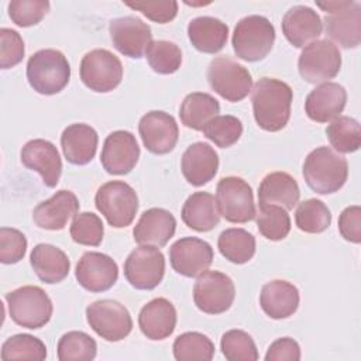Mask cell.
I'll return each instance as SVG.
<instances>
[{"instance_id":"45","label":"cell","mask_w":361,"mask_h":361,"mask_svg":"<svg viewBox=\"0 0 361 361\" xmlns=\"http://www.w3.org/2000/svg\"><path fill=\"white\" fill-rule=\"evenodd\" d=\"M49 10L47 0H13L8 3V16L18 27L38 24Z\"/></svg>"},{"instance_id":"20","label":"cell","mask_w":361,"mask_h":361,"mask_svg":"<svg viewBox=\"0 0 361 361\" xmlns=\"http://www.w3.org/2000/svg\"><path fill=\"white\" fill-rule=\"evenodd\" d=\"M21 162L25 168L41 175L48 188H55L62 172V161L56 147L42 138L28 141L21 149Z\"/></svg>"},{"instance_id":"30","label":"cell","mask_w":361,"mask_h":361,"mask_svg":"<svg viewBox=\"0 0 361 361\" xmlns=\"http://www.w3.org/2000/svg\"><path fill=\"white\" fill-rule=\"evenodd\" d=\"M30 264L35 275L44 283H58L63 281L71 269L68 255L52 244H37L30 255Z\"/></svg>"},{"instance_id":"39","label":"cell","mask_w":361,"mask_h":361,"mask_svg":"<svg viewBox=\"0 0 361 361\" xmlns=\"http://www.w3.org/2000/svg\"><path fill=\"white\" fill-rule=\"evenodd\" d=\"M1 360H34L42 361L47 358L45 344L31 334H16L7 338L1 345Z\"/></svg>"},{"instance_id":"12","label":"cell","mask_w":361,"mask_h":361,"mask_svg":"<svg viewBox=\"0 0 361 361\" xmlns=\"http://www.w3.org/2000/svg\"><path fill=\"white\" fill-rule=\"evenodd\" d=\"M86 319L93 331L107 341H120L133 330V320L127 307L111 299L90 303L86 307Z\"/></svg>"},{"instance_id":"32","label":"cell","mask_w":361,"mask_h":361,"mask_svg":"<svg viewBox=\"0 0 361 361\" xmlns=\"http://www.w3.org/2000/svg\"><path fill=\"white\" fill-rule=\"evenodd\" d=\"M180 216L189 228L199 233L213 230L220 221L216 197L209 192L192 193L183 203Z\"/></svg>"},{"instance_id":"38","label":"cell","mask_w":361,"mask_h":361,"mask_svg":"<svg viewBox=\"0 0 361 361\" xmlns=\"http://www.w3.org/2000/svg\"><path fill=\"white\" fill-rule=\"evenodd\" d=\"M58 358L61 361H90L96 357L94 338L83 331H68L58 341Z\"/></svg>"},{"instance_id":"24","label":"cell","mask_w":361,"mask_h":361,"mask_svg":"<svg viewBox=\"0 0 361 361\" xmlns=\"http://www.w3.org/2000/svg\"><path fill=\"white\" fill-rule=\"evenodd\" d=\"M176 220L173 214L161 207L145 210L133 230L134 241L140 245L164 247L173 237Z\"/></svg>"},{"instance_id":"47","label":"cell","mask_w":361,"mask_h":361,"mask_svg":"<svg viewBox=\"0 0 361 361\" xmlns=\"http://www.w3.org/2000/svg\"><path fill=\"white\" fill-rule=\"evenodd\" d=\"M24 41L21 35L11 28L0 30V66L8 69L18 65L24 58Z\"/></svg>"},{"instance_id":"49","label":"cell","mask_w":361,"mask_h":361,"mask_svg":"<svg viewBox=\"0 0 361 361\" xmlns=\"http://www.w3.org/2000/svg\"><path fill=\"white\" fill-rule=\"evenodd\" d=\"M338 231L341 237L350 243L361 241V209L360 206L345 207L338 217Z\"/></svg>"},{"instance_id":"40","label":"cell","mask_w":361,"mask_h":361,"mask_svg":"<svg viewBox=\"0 0 361 361\" xmlns=\"http://www.w3.org/2000/svg\"><path fill=\"white\" fill-rule=\"evenodd\" d=\"M145 58L154 72L171 75L180 68L182 51L175 42L158 39L151 42L145 52Z\"/></svg>"},{"instance_id":"31","label":"cell","mask_w":361,"mask_h":361,"mask_svg":"<svg viewBox=\"0 0 361 361\" xmlns=\"http://www.w3.org/2000/svg\"><path fill=\"white\" fill-rule=\"evenodd\" d=\"M188 37L192 45L204 54L221 51L228 38V27L216 17L200 16L188 24Z\"/></svg>"},{"instance_id":"19","label":"cell","mask_w":361,"mask_h":361,"mask_svg":"<svg viewBox=\"0 0 361 361\" xmlns=\"http://www.w3.org/2000/svg\"><path fill=\"white\" fill-rule=\"evenodd\" d=\"M140 158L135 137L126 130L110 133L103 144L100 162L110 175H126L133 171Z\"/></svg>"},{"instance_id":"41","label":"cell","mask_w":361,"mask_h":361,"mask_svg":"<svg viewBox=\"0 0 361 361\" xmlns=\"http://www.w3.org/2000/svg\"><path fill=\"white\" fill-rule=\"evenodd\" d=\"M255 217L258 231L271 241L283 240L290 231V217L283 207L275 204L259 206Z\"/></svg>"},{"instance_id":"16","label":"cell","mask_w":361,"mask_h":361,"mask_svg":"<svg viewBox=\"0 0 361 361\" xmlns=\"http://www.w3.org/2000/svg\"><path fill=\"white\" fill-rule=\"evenodd\" d=\"M138 133L144 147L157 155L171 152L179 138L176 120L161 110H152L144 114L138 123Z\"/></svg>"},{"instance_id":"4","label":"cell","mask_w":361,"mask_h":361,"mask_svg":"<svg viewBox=\"0 0 361 361\" xmlns=\"http://www.w3.org/2000/svg\"><path fill=\"white\" fill-rule=\"evenodd\" d=\"M275 28L264 16H247L241 18L233 32L231 45L235 55L247 62L264 59L272 49Z\"/></svg>"},{"instance_id":"5","label":"cell","mask_w":361,"mask_h":361,"mask_svg":"<svg viewBox=\"0 0 361 361\" xmlns=\"http://www.w3.org/2000/svg\"><path fill=\"white\" fill-rule=\"evenodd\" d=\"M11 320L31 330L44 327L52 316L54 306L49 296L39 286L25 285L6 295Z\"/></svg>"},{"instance_id":"27","label":"cell","mask_w":361,"mask_h":361,"mask_svg":"<svg viewBox=\"0 0 361 361\" xmlns=\"http://www.w3.org/2000/svg\"><path fill=\"white\" fill-rule=\"evenodd\" d=\"M259 305L268 317L275 320L286 319L298 310L299 290L288 281L274 279L262 286Z\"/></svg>"},{"instance_id":"9","label":"cell","mask_w":361,"mask_h":361,"mask_svg":"<svg viewBox=\"0 0 361 361\" xmlns=\"http://www.w3.org/2000/svg\"><path fill=\"white\" fill-rule=\"evenodd\" d=\"M341 68V54L331 41L316 39L303 47L298 69L303 80L309 83H324L333 79Z\"/></svg>"},{"instance_id":"23","label":"cell","mask_w":361,"mask_h":361,"mask_svg":"<svg viewBox=\"0 0 361 361\" xmlns=\"http://www.w3.org/2000/svg\"><path fill=\"white\" fill-rule=\"evenodd\" d=\"M322 31L320 16L307 6H293L282 18V32L295 48H303L316 41Z\"/></svg>"},{"instance_id":"10","label":"cell","mask_w":361,"mask_h":361,"mask_svg":"<svg viewBox=\"0 0 361 361\" xmlns=\"http://www.w3.org/2000/svg\"><path fill=\"white\" fill-rule=\"evenodd\" d=\"M216 203L220 216L230 223H247L257 214L252 189L238 176H226L219 180Z\"/></svg>"},{"instance_id":"46","label":"cell","mask_w":361,"mask_h":361,"mask_svg":"<svg viewBox=\"0 0 361 361\" xmlns=\"http://www.w3.org/2000/svg\"><path fill=\"white\" fill-rule=\"evenodd\" d=\"M27 251L25 235L11 227L0 228V261L3 264H16L21 261Z\"/></svg>"},{"instance_id":"21","label":"cell","mask_w":361,"mask_h":361,"mask_svg":"<svg viewBox=\"0 0 361 361\" xmlns=\"http://www.w3.org/2000/svg\"><path fill=\"white\" fill-rule=\"evenodd\" d=\"M79 212V200L71 190L61 189L32 210L34 223L44 230H62Z\"/></svg>"},{"instance_id":"43","label":"cell","mask_w":361,"mask_h":361,"mask_svg":"<svg viewBox=\"0 0 361 361\" xmlns=\"http://www.w3.org/2000/svg\"><path fill=\"white\" fill-rule=\"evenodd\" d=\"M202 131L204 137L217 147L227 148L240 140L243 134V124L237 117L230 114L216 116L203 127Z\"/></svg>"},{"instance_id":"42","label":"cell","mask_w":361,"mask_h":361,"mask_svg":"<svg viewBox=\"0 0 361 361\" xmlns=\"http://www.w3.org/2000/svg\"><path fill=\"white\" fill-rule=\"evenodd\" d=\"M223 355L228 361H255L258 360V350L252 337L238 329L226 331L220 340Z\"/></svg>"},{"instance_id":"6","label":"cell","mask_w":361,"mask_h":361,"mask_svg":"<svg viewBox=\"0 0 361 361\" xmlns=\"http://www.w3.org/2000/svg\"><path fill=\"white\" fill-rule=\"evenodd\" d=\"M97 210L114 228L130 226L138 210L135 190L123 180H110L102 185L94 196Z\"/></svg>"},{"instance_id":"44","label":"cell","mask_w":361,"mask_h":361,"mask_svg":"<svg viewBox=\"0 0 361 361\" xmlns=\"http://www.w3.org/2000/svg\"><path fill=\"white\" fill-rule=\"evenodd\" d=\"M69 231L75 243L80 245L97 247L103 240L104 227L102 219L97 214L92 212H83L75 216Z\"/></svg>"},{"instance_id":"11","label":"cell","mask_w":361,"mask_h":361,"mask_svg":"<svg viewBox=\"0 0 361 361\" xmlns=\"http://www.w3.org/2000/svg\"><path fill=\"white\" fill-rule=\"evenodd\" d=\"M80 79L86 87L97 93L116 89L123 79L121 61L107 49H93L80 61Z\"/></svg>"},{"instance_id":"14","label":"cell","mask_w":361,"mask_h":361,"mask_svg":"<svg viewBox=\"0 0 361 361\" xmlns=\"http://www.w3.org/2000/svg\"><path fill=\"white\" fill-rule=\"evenodd\" d=\"M165 275V257L158 247L140 245L124 261V276L140 290L157 288Z\"/></svg>"},{"instance_id":"18","label":"cell","mask_w":361,"mask_h":361,"mask_svg":"<svg viewBox=\"0 0 361 361\" xmlns=\"http://www.w3.org/2000/svg\"><path fill=\"white\" fill-rule=\"evenodd\" d=\"M75 276L83 289L94 293L104 292L117 282L118 267L107 254L87 251L76 264Z\"/></svg>"},{"instance_id":"25","label":"cell","mask_w":361,"mask_h":361,"mask_svg":"<svg viewBox=\"0 0 361 361\" xmlns=\"http://www.w3.org/2000/svg\"><path fill=\"white\" fill-rule=\"evenodd\" d=\"M180 169L192 186H203L217 173L219 155L206 142L190 144L182 155Z\"/></svg>"},{"instance_id":"37","label":"cell","mask_w":361,"mask_h":361,"mask_svg":"<svg viewBox=\"0 0 361 361\" xmlns=\"http://www.w3.org/2000/svg\"><path fill=\"white\" fill-rule=\"evenodd\" d=\"M295 223L298 228L305 233L319 234L329 228L331 223V213L322 200L307 199L298 204Z\"/></svg>"},{"instance_id":"8","label":"cell","mask_w":361,"mask_h":361,"mask_svg":"<svg viewBox=\"0 0 361 361\" xmlns=\"http://www.w3.org/2000/svg\"><path fill=\"white\" fill-rule=\"evenodd\" d=\"M210 87L227 102H241L252 87V78L247 68L230 56L213 58L207 68Z\"/></svg>"},{"instance_id":"22","label":"cell","mask_w":361,"mask_h":361,"mask_svg":"<svg viewBox=\"0 0 361 361\" xmlns=\"http://www.w3.org/2000/svg\"><path fill=\"white\" fill-rule=\"evenodd\" d=\"M347 102L345 89L336 82H324L316 86L305 100L307 117L316 123H327L340 116Z\"/></svg>"},{"instance_id":"17","label":"cell","mask_w":361,"mask_h":361,"mask_svg":"<svg viewBox=\"0 0 361 361\" xmlns=\"http://www.w3.org/2000/svg\"><path fill=\"white\" fill-rule=\"evenodd\" d=\"M172 268L188 278H195L209 269L213 262L212 245L197 237H183L169 248Z\"/></svg>"},{"instance_id":"33","label":"cell","mask_w":361,"mask_h":361,"mask_svg":"<svg viewBox=\"0 0 361 361\" xmlns=\"http://www.w3.org/2000/svg\"><path fill=\"white\" fill-rule=\"evenodd\" d=\"M219 102L212 94L203 92L189 93L179 107L182 124L196 131H202L212 118L219 116Z\"/></svg>"},{"instance_id":"48","label":"cell","mask_w":361,"mask_h":361,"mask_svg":"<svg viewBox=\"0 0 361 361\" xmlns=\"http://www.w3.org/2000/svg\"><path fill=\"white\" fill-rule=\"evenodd\" d=\"M133 10L141 11L147 18L158 23L166 24L172 21L178 14V3L175 0H164V1H135L126 3Z\"/></svg>"},{"instance_id":"34","label":"cell","mask_w":361,"mask_h":361,"mask_svg":"<svg viewBox=\"0 0 361 361\" xmlns=\"http://www.w3.org/2000/svg\"><path fill=\"white\" fill-rule=\"evenodd\" d=\"M220 254L233 264H245L255 254V237L244 228H227L217 240Z\"/></svg>"},{"instance_id":"36","label":"cell","mask_w":361,"mask_h":361,"mask_svg":"<svg viewBox=\"0 0 361 361\" xmlns=\"http://www.w3.org/2000/svg\"><path fill=\"white\" fill-rule=\"evenodd\" d=\"M172 351L178 361H210L214 355V344L199 331H186L175 338Z\"/></svg>"},{"instance_id":"29","label":"cell","mask_w":361,"mask_h":361,"mask_svg":"<svg viewBox=\"0 0 361 361\" xmlns=\"http://www.w3.org/2000/svg\"><path fill=\"white\" fill-rule=\"evenodd\" d=\"M300 197L298 182L286 172H271L259 183L258 204H275L285 210H292Z\"/></svg>"},{"instance_id":"2","label":"cell","mask_w":361,"mask_h":361,"mask_svg":"<svg viewBox=\"0 0 361 361\" xmlns=\"http://www.w3.org/2000/svg\"><path fill=\"white\" fill-rule=\"evenodd\" d=\"M303 178L307 186L319 195L338 192L348 176L347 159L330 147H317L303 162Z\"/></svg>"},{"instance_id":"50","label":"cell","mask_w":361,"mask_h":361,"mask_svg":"<svg viewBox=\"0 0 361 361\" xmlns=\"http://www.w3.org/2000/svg\"><path fill=\"white\" fill-rule=\"evenodd\" d=\"M267 361H299L300 360V347L290 337L276 338L265 354Z\"/></svg>"},{"instance_id":"3","label":"cell","mask_w":361,"mask_h":361,"mask_svg":"<svg viewBox=\"0 0 361 361\" xmlns=\"http://www.w3.org/2000/svg\"><path fill=\"white\" fill-rule=\"evenodd\" d=\"M27 79L37 93L56 94L69 83V62L58 49H39L27 62Z\"/></svg>"},{"instance_id":"26","label":"cell","mask_w":361,"mask_h":361,"mask_svg":"<svg viewBox=\"0 0 361 361\" xmlns=\"http://www.w3.org/2000/svg\"><path fill=\"white\" fill-rule=\"evenodd\" d=\"M138 326L147 338L164 340L176 327V309L168 299L155 298L140 310Z\"/></svg>"},{"instance_id":"13","label":"cell","mask_w":361,"mask_h":361,"mask_svg":"<svg viewBox=\"0 0 361 361\" xmlns=\"http://www.w3.org/2000/svg\"><path fill=\"white\" fill-rule=\"evenodd\" d=\"M234 298V282L220 271H204L195 282L193 300L196 307L203 313H224L231 307Z\"/></svg>"},{"instance_id":"15","label":"cell","mask_w":361,"mask_h":361,"mask_svg":"<svg viewBox=\"0 0 361 361\" xmlns=\"http://www.w3.org/2000/svg\"><path fill=\"white\" fill-rule=\"evenodd\" d=\"M109 32L114 48L124 56L134 59L141 58L152 42L149 25L134 16L111 20Z\"/></svg>"},{"instance_id":"7","label":"cell","mask_w":361,"mask_h":361,"mask_svg":"<svg viewBox=\"0 0 361 361\" xmlns=\"http://www.w3.org/2000/svg\"><path fill=\"white\" fill-rule=\"evenodd\" d=\"M323 11L326 34L343 48H357L361 42V4L353 0L317 3Z\"/></svg>"},{"instance_id":"1","label":"cell","mask_w":361,"mask_h":361,"mask_svg":"<svg viewBox=\"0 0 361 361\" xmlns=\"http://www.w3.org/2000/svg\"><path fill=\"white\" fill-rule=\"evenodd\" d=\"M254 118L265 131L282 130L290 117L293 93L288 83L275 78H261L251 89Z\"/></svg>"},{"instance_id":"28","label":"cell","mask_w":361,"mask_h":361,"mask_svg":"<svg viewBox=\"0 0 361 361\" xmlns=\"http://www.w3.org/2000/svg\"><path fill=\"white\" fill-rule=\"evenodd\" d=\"M97 142L96 130L85 123L68 126L61 135L62 152L66 161L73 165L89 164L96 155Z\"/></svg>"},{"instance_id":"35","label":"cell","mask_w":361,"mask_h":361,"mask_svg":"<svg viewBox=\"0 0 361 361\" xmlns=\"http://www.w3.org/2000/svg\"><path fill=\"white\" fill-rule=\"evenodd\" d=\"M326 135L331 147L341 154L355 152L361 145V128L355 118L338 116L330 121Z\"/></svg>"}]
</instances>
